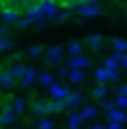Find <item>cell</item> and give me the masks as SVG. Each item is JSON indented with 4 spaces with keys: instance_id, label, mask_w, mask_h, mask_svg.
<instances>
[{
    "instance_id": "obj_1",
    "label": "cell",
    "mask_w": 127,
    "mask_h": 129,
    "mask_svg": "<svg viewBox=\"0 0 127 129\" xmlns=\"http://www.w3.org/2000/svg\"><path fill=\"white\" fill-rule=\"evenodd\" d=\"M45 61H47L49 66H59L64 61V47H59V45H52V47L45 49Z\"/></svg>"
},
{
    "instance_id": "obj_2",
    "label": "cell",
    "mask_w": 127,
    "mask_h": 129,
    "mask_svg": "<svg viewBox=\"0 0 127 129\" xmlns=\"http://www.w3.org/2000/svg\"><path fill=\"white\" fill-rule=\"evenodd\" d=\"M78 14H80V17H101V7H99V3L85 0V3H80Z\"/></svg>"
},
{
    "instance_id": "obj_3",
    "label": "cell",
    "mask_w": 127,
    "mask_h": 129,
    "mask_svg": "<svg viewBox=\"0 0 127 129\" xmlns=\"http://www.w3.org/2000/svg\"><path fill=\"white\" fill-rule=\"evenodd\" d=\"M38 7H40V12H42L47 19H54V17H57V12H59L57 0H38Z\"/></svg>"
},
{
    "instance_id": "obj_4",
    "label": "cell",
    "mask_w": 127,
    "mask_h": 129,
    "mask_svg": "<svg viewBox=\"0 0 127 129\" xmlns=\"http://www.w3.org/2000/svg\"><path fill=\"white\" fill-rule=\"evenodd\" d=\"M85 42L89 45V49H92L94 54H99V52L104 49V45H106V38H104V35H96V33H89L85 38Z\"/></svg>"
},
{
    "instance_id": "obj_5",
    "label": "cell",
    "mask_w": 127,
    "mask_h": 129,
    "mask_svg": "<svg viewBox=\"0 0 127 129\" xmlns=\"http://www.w3.org/2000/svg\"><path fill=\"white\" fill-rule=\"evenodd\" d=\"M94 78L99 80V82H115V80H118V71H111V68L101 66V68H96Z\"/></svg>"
},
{
    "instance_id": "obj_6",
    "label": "cell",
    "mask_w": 127,
    "mask_h": 129,
    "mask_svg": "<svg viewBox=\"0 0 127 129\" xmlns=\"http://www.w3.org/2000/svg\"><path fill=\"white\" fill-rule=\"evenodd\" d=\"M31 113L35 117H45L49 115V101H45V99H38V101L31 103Z\"/></svg>"
},
{
    "instance_id": "obj_7",
    "label": "cell",
    "mask_w": 127,
    "mask_h": 129,
    "mask_svg": "<svg viewBox=\"0 0 127 129\" xmlns=\"http://www.w3.org/2000/svg\"><path fill=\"white\" fill-rule=\"evenodd\" d=\"M0 17H3L5 24H14V21L19 19V10H17V7H10V5H3V10H0Z\"/></svg>"
},
{
    "instance_id": "obj_8",
    "label": "cell",
    "mask_w": 127,
    "mask_h": 129,
    "mask_svg": "<svg viewBox=\"0 0 127 129\" xmlns=\"http://www.w3.org/2000/svg\"><path fill=\"white\" fill-rule=\"evenodd\" d=\"M64 101H66V108L75 110L78 106L83 103V92H80V89H78V92H68V94H66V99H64Z\"/></svg>"
},
{
    "instance_id": "obj_9",
    "label": "cell",
    "mask_w": 127,
    "mask_h": 129,
    "mask_svg": "<svg viewBox=\"0 0 127 129\" xmlns=\"http://www.w3.org/2000/svg\"><path fill=\"white\" fill-rule=\"evenodd\" d=\"M89 66H92V61H89L87 56H83V54L68 59V68H80V71H85V68H89Z\"/></svg>"
},
{
    "instance_id": "obj_10",
    "label": "cell",
    "mask_w": 127,
    "mask_h": 129,
    "mask_svg": "<svg viewBox=\"0 0 127 129\" xmlns=\"http://www.w3.org/2000/svg\"><path fill=\"white\" fill-rule=\"evenodd\" d=\"M14 120H17V113H14L12 108H7V106H3V113H0V127L12 124Z\"/></svg>"
},
{
    "instance_id": "obj_11",
    "label": "cell",
    "mask_w": 127,
    "mask_h": 129,
    "mask_svg": "<svg viewBox=\"0 0 127 129\" xmlns=\"http://www.w3.org/2000/svg\"><path fill=\"white\" fill-rule=\"evenodd\" d=\"M17 85V80L10 75V71H0V89H12Z\"/></svg>"
},
{
    "instance_id": "obj_12",
    "label": "cell",
    "mask_w": 127,
    "mask_h": 129,
    "mask_svg": "<svg viewBox=\"0 0 127 129\" xmlns=\"http://www.w3.org/2000/svg\"><path fill=\"white\" fill-rule=\"evenodd\" d=\"M35 80H38V71L28 68V71H26V75L19 80V85H21V87H33V82H35Z\"/></svg>"
},
{
    "instance_id": "obj_13",
    "label": "cell",
    "mask_w": 127,
    "mask_h": 129,
    "mask_svg": "<svg viewBox=\"0 0 127 129\" xmlns=\"http://www.w3.org/2000/svg\"><path fill=\"white\" fill-rule=\"evenodd\" d=\"M7 71H10V75H12V78L19 82V80L26 75V71H28V68H26L24 63H14V66H10V68H7Z\"/></svg>"
},
{
    "instance_id": "obj_14",
    "label": "cell",
    "mask_w": 127,
    "mask_h": 129,
    "mask_svg": "<svg viewBox=\"0 0 127 129\" xmlns=\"http://www.w3.org/2000/svg\"><path fill=\"white\" fill-rule=\"evenodd\" d=\"M71 82V85H80V82L85 80V71H80V68H71L68 71V78H66Z\"/></svg>"
},
{
    "instance_id": "obj_15",
    "label": "cell",
    "mask_w": 127,
    "mask_h": 129,
    "mask_svg": "<svg viewBox=\"0 0 127 129\" xmlns=\"http://www.w3.org/2000/svg\"><path fill=\"white\" fill-rule=\"evenodd\" d=\"M85 122V117H83V113H71V117H68V122H66V127L68 129H80Z\"/></svg>"
},
{
    "instance_id": "obj_16",
    "label": "cell",
    "mask_w": 127,
    "mask_h": 129,
    "mask_svg": "<svg viewBox=\"0 0 127 129\" xmlns=\"http://www.w3.org/2000/svg\"><path fill=\"white\" fill-rule=\"evenodd\" d=\"M12 103H14V106H12V110L17 113V115H24V113H26V108H28V101H26L24 96H17Z\"/></svg>"
},
{
    "instance_id": "obj_17",
    "label": "cell",
    "mask_w": 127,
    "mask_h": 129,
    "mask_svg": "<svg viewBox=\"0 0 127 129\" xmlns=\"http://www.w3.org/2000/svg\"><path fill=\"white\" fill-rule=\"evenodd\" d=\"M47 89H49V94L54 96V99H66V94H68V89H66V87H61V85H54V82H52V85H49Z\"/></svg>"
},
{
    "instance_id": "obj_18",
    "label": "cell",
    "mask_w": 127,
    "mask_h": 129,
    "mask_svg": "<svg viewBox=\"0 0 127 129\" xmlns=\"http://www.w3.org/2000/svg\"><path fill=\"white\" fill-rule=\"evenodd\" d=\"M66 52H68L71 56H80V54H83V42H80V40H71L68 47H66Z\"/></svg>"
},
{
    "instance_id": "obj_19",
    "label": "cell",
    "mask_w": 127,
    "mask_h": 129,
    "mask_svg": "<svg viewBox=\"0 0 127 129\" xmlns=\"http://www.w3.org/2000/svg\"><path fill=\"white\" fill-rule=\"evenodd\" d=\"M108 120H113V122H127V115L115 106L113 110H108Z\"/></svg>"
},
{
    "instance_id": "obj_20",
    "label": "cell",
    "mask_w": 127,
    "mask_h": 129,
    "mask_svg": "<svg viewBox=\"0 0 127 129\" xmlns=\"http://www.w3.org/2000/svg\"><path fill=\"white\" fill-rule=\"evenodd\" d=\"M64 110H66V101H64V99L49 101V113H64Z\"/></svg>"
},
{
    "instance_id": "obj_21",
    "label": "cell",
    "mask_w": 127,
    "mask_h": 129,
    "mask_svg": "<svg viewBox=\"0 0 127 129\" xmlns=\"http://www.w3.org/2000/svg\"><path fill=\"white\" fill-rule=\"evenodd\" d=\"M106 92H108V89H106V85H96V87L92 89V99H94V101H99V99H104V96H106Z\"/></svg>"
},
{
    "instance_id": "obj_22",
    "label": "cell",
    "mask_w": 127,
    "mask_h": 129,
    "mask_svg": "<svg viewBox=\"0 0 127 129\" xmlns=\"http://www.w3.org/2000/svg\"><path fill=\"white\" fill-rule=\"evenodd\" d=\"M80 113H83L85 120H96V113H99V110H96V106H87V108H83Z\"/></svg>"
},
{
    "instance_id": "obj_23",
    "label": "cell",
    "mask_w": 127,
    "mask_h": 129,
    "mask_svg": "<svg viewBox=\"0 0 127 129\" xmlns=\"http://www.w3.org/2000/svg\"><path fill=\"white\" fill-rule=\"evenodd\" d=\"M111 45H113V49H118V52H127V40H120V38H111Z\"/></svg>"
},
{
    "instance_id": "obj_24",
    "label": "cell",
    "mask_w": 127,
    "mask_h": 129,
    "mask_svg": "<svg viewBox=\"0 0 127 129\" xmlns=\"http://www.w3.org/2000/svg\"><path fill=\"white\" fill-rule=\"evenodd\" d=\"M38 82L42 87H49L52 82H54V78H52V73H38Z\"/></svg>"
},
{
    "instance_id": "obj_25",
    "label": "cell",
    "mask_w": 127,
    "mask_h": 129,
    "mask_svg": "<svg viewBox=\"0 0 127 129\" xmlns=\"http://www.w3.org/2000/svg\"><path fill=\"white\" fill-rule=\"evenodd\" d=\"M42 54H45V49L40 47V45H31V47H28V56L38 59V56H42Z\"/></svg>"
},
{
    "instance_id": "obj_26",
    "label": "cell",
    "mask_w": 127,
    "mask_h": 129,
    "mask_svg": "<svg viewBox=\"0 0 127 129\" xmlns=\"http://www.w3.org/2000/svg\"><path fill=\"white\" fill-rule=\"evenodd\" d=\"M52 127H54V122H52V120H49L47 115L38 120V129H52Z\"/></svg>"
},
{
    "instance_id": "obj_27",
    "label": "cell",
    "mask_w": 127,
    "mask_h": 129,
    "mask_svg": "<svg viewBox=\"0 0 127 129\" xmlns=\"http://www.w3.org/2000/svg\"><path fill=\"white\" fill-rule=\"evenodd\" d=\"M14 24H17V28H26V26H31V24H33V19H31V17H19Z\"/></svg>"
},
{
    "instance_id": "obj_28",
    "label": "cell",
    "mask_w": 127,
    "mask_h": 129,
    "mask_svg": "<svg viewBox=\"0 0 127 129\" xmlns=\"http://www.w3.org/2000/svg\"><path fill=\"white\" fill-rule=\"evenodd\" d=\"M104 66H106V68H111V71H118V66H120V63H118L113 56H108V59H104Z\"/></svg>"
},
{
    "instance_id": "obj_29",
    "label": "cell",
    "mask_w": 127,
    "mask_h": 129,
    "mask_svg": "<svg viewBox=\"0 0 127 129\" xmlns=\"http://www.w3.org/2000/svg\"><path fill=\"white\" fill-rule=\"evenodd\" d=\"M35 3H38V0H19V10H24V12H26V10H31Z\"/></svg>"
},
{
    "instance_id": "obj_30",
    "label": "cell",
    "mask_w": 127,
    "mask_h": 129,
    "mask_svg": "<svg viewBox=\"0 0 127 129\" xmlns=\"http://www.w3.org/2000/svg\"><path fill=\"white\" fill-rule=\"evenodd\" d=\"M99 103H101L104 110H113L115 108V101H108V99H99Z\"/></svg>"
},
{
    "instance_id": "obj_31",
    "label": "cell",
    "mask_w": 127,
    "mask_h": 129,
    "mask_svg": "<svg viewBox=\"0 0 127 129\" xmlns=\"http://www.w3.org/2000/svg\"><path fill=\"white\" fill-rule=\"evenodd\" d=\"M68 19H71V12H68V10L57 12V17H54V21H68Z\"/></svg>"
},
{
    "instance_id": "obj_32",
    "label": "cell",
    "mask_w": 127,
    "mask_h": 129,
    "mask_svg": "<svg viewBox=\"0 0 127 129\" xmlns=\"http://www.w3.org/2000/svg\"><path fill=\"white\" fill-rule=\"evenodd\" d=\"M115 106H118V108H127V96L118 94V99H115Z\"/></svg>"
},
{
    "instance_id": "obj_33",
    "label": "cell",
    "mask_w": 127,
    "mask_h": 129,
    "mask_svg": "<svg viewBox=\"0 0 127 129\" xmlns=\"http://www.w3.org/2000/svg\"><path fill=\"white\" fill-rule=\"evenodd\" d=\"M12 47V40H7V38H0V52H5V49H10Z\"/></svg>"
},
{
    "instance_id": "obj_34",
    "label": "cell",
    "mask_w": 127,
    "mask_h": 129,
    "mask_svg": "<svg viewBox=\"0 0 127 129\" xmlns=\"http://www.w3.org/2000/svg\"><path fill=\"white\" fill-rule=\"evenodd\" d=\"M68 71H71V68H66V66L59 63V78H68Z\"/></svg>"
},
{
    "instance_id": "obj_35",
    "label": "cell",
    "mask_w": 127,
    "mask_h": 129,
    "mask_svg": "<svg viewBox=\"0 0 127 129\" xmlns=\"http://www.w3.org/2000/svg\"><path fill=\"white\" fill-rule=\"evenodd\" d=\"M106 129H122V122H113V120H108V127Z\"/></svg>"
},
{
    "instance_id": "obj_36",
    "label": "cell",
    "mask_w": 127,
    "mask_h": 129,
    "mask_svg": "<svg viewBox=\"0 0 127 129\" xmlns=\"http://www.w3.org/2000/svg\"><path fill=\"white\" fill-rule=\"evenodd\" d=\"M7 33H10V26H7L5 21H3V26H0V38H5Z\"/></svg>"
},
{
    "instance_id": "obj_37",
    "label": "cell",
    "mask_w": 127,
    "mask_h": 129,
    "mask_svg": "<svg viewBox=\"0 0 127 129\" xmlns=\"http://www.w3.org/2000/svg\"><path fill=\"white\" fill-rule=\"evenodd\" d=\"M120 68H127V52H122V59H120Z\"/></svg>"
},
{
    "instance_id": "obj_38",
    "label": "cell",
    "mask_w": 127,
    "mask_h": 129,
    "mask_svg": "<svg viewBox=\"0 0 127 129\" xmlns=\"http://www.w3.org/2000/svg\"><path fill=\"white\" fill-rule=\"evenodd\" d=\"M118 94H122V96H127V85H122L120 89H118Z\"/></svg>"
},
{
    "instance_id": "obj_39",
    "label": "cell",
    "mask_w": 127,
    "mask_h": 129,
    "mask_svg": "<svg viewBox=\"0 0 127 129\" xmlns=\"http://www.w3.org/2000/svg\"><path fill=\"white\" fill-rule=\"evenodd\" d=\"M89 129H106V127H101V124H92Z\"/></svg>"
},
{
    "instance_id": "obj_40",
    "label": "cell",
    "mask_w": 127,
    "mask_h": 129,
    "mask_svg": "<svg viewBox=\"0 0 127 129\" xmlns=\"http://www.w3.org/2000/svg\"><path fill=\"white\" fill-rule=\"evenodd\" d=\"M0 5H5V0H0Z\"/></svg>"
},
{
    "instance_id": "obj_41",
    "label": "cell",
    "mask_w": 127,
    "mask_h": 129,
    "mask_svg": "<svg viewBox=\"0 0 127 129\" xmlns=\"http://www.w3.org/2000/svg\"><path fill=\"white\" fill-rule=\"evenodd\" d=\"M12 129H21V127H12Z\"/></svg>"
},
{
    "instance_id": "obj_42",
    "label": "cell",
    "mask_w": 127,
    "mask_h": 129,
    "mask_svg": "<svg viewBox=\"0 0 127 129\" xmlns=\"http://www.w3.org/2000/svg\"><path fill=\"white\" fill-rule=\"evenodd\" d=\"M78 3H85V0H78Z\"/></svg>"
},
{
    "instance_id": "obj_43",
    "label": "cell",
    "mask_w": 127,
    "mask_h": 129,
    "mask_svg": "<svg viewBox=\"0 0 127 129\" xmlns=\"http://www.w3.org/2000/svg\"><path fill=\"white\" fill-rule=\"evenodd\" d=\"M35 129H38V127H35Z\"/></svg>"
}]
</instances>
